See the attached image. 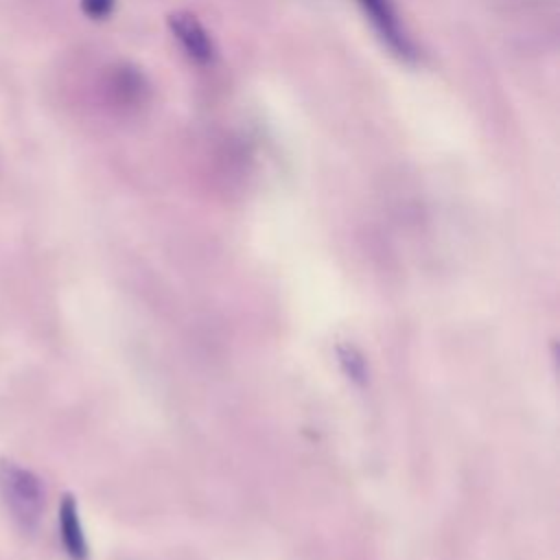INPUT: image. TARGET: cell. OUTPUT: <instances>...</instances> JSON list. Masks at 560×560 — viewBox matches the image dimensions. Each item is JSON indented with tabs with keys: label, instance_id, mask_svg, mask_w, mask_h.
<instances>
[{
	"label": "cell",
	"instance_id": "obj_5",
	"mask_svg": "<svg viewBox=\"0 0 560 560\" xmlns=\"http://www.w3.org/2000/svg\"><path fill=\"white\" fill-rule=\"evenodd\" d=\"M337 357H339V363H341L343 372L348 374V378H352L354 383L363 385L365 378H368L365 359L352 346H339L337 348Z\"/></svg>",
	"mask_w": 560,
	"mask_h": 560
},
{
	"label": "cell",
	"instance_id": "obj_6",
	"mask_svg": "<svg viewBox=\"0 0 560 560\" xmlns=\"http://www.w3.org/2000/svg\"><path fill=\"white\" fill-rule=\"evenodd\" d=\"M83 11L92 18H105L112 7H114V0H83Z\"/></svg>",
	"mask_w": 560,
	"mask_h": 560
},
{
	"label": "cell",
	"instance_id": "obj_2",
	"mask_svg": "<svg viewBox=\"0 0 560 560\" xmlns=\"http://www.w3.org/2000/svg\"><path fill=\"white\" fill-rule=\"evenodd\" d=\"M59 540L70 560H88L90 547H88L79 508L72 494H63L59 503Z\"/></svg>",
	"mask_w": 560,
	"mask_h": 560
},
{
	"label": "cell",
	"instance_id": "obj_4",
	"mask_svg": "<svg viewBox=\"0 0 560 560\" xmlns=\"http://www.w3.org/2000/svg\"><path fill=\"white\" fill-rule=\"evenodd\" d=\"M365 9V13L370 15V20L374 22V26L381 31V35L389 42V46L394 50H398L400 55H409V42L407 37L400 33L396 15L389 7L387 0H359Z\"/></svg>",
	"mask_w": 560,
	"mask_h": 560
},
{
	"label": "cell",
	"instance_id": "obj_1",
	"mask_svg": "<svg viewBox=\"0 0 560 560\" xmlns=\"http://www.w3.org/2000/svg\"><path fill=\"white\" fill-rule=\"evenodd\" d=\"M0 501L22 532H33L44 514L46 490L31 468L4 457L0 459Z\"/></svg>",
	"mask_w": 560,
	"mask_h": 560
},
{
	"label": "cell",
	"instance_id": "obj_3",
	"mask_svg": "<svg viewBox=\"0 0 560 560\" xmlns=\"http://www.w3.org/2000/svg\"><path fill=\"white\" fill-rule=\"evenodd\" d=\"M171 28L175 37L182 42L186 52L197 61H208L212 57V42L206 33V28L197 22L190 13H173L171 15Z\"/></svg>",
	"mask_w": 560,
	"mask_h": 560
}]
</instances>
